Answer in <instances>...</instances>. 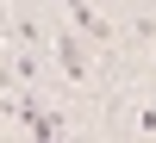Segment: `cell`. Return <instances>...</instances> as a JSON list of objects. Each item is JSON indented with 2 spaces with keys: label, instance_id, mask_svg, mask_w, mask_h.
I'll return each mask as SVG.
<instances>
[{
  "label": "cell",
  "instance_id": "obj_2",
  "mask_svg": "<svg viewBox=\"0 0 156 143\" xmlns=\"http://www.w3.org/2000/svg\"><path fill=\"white\" fill-rule=\"evenodd\" d=\"M75 31H87L94 44H106V37H112V31H106V19H100L94 6H81V12H75Z\"/></svg>",
  "mask_w": 156,
  "mask_h": 143
},
{
  "label": "cell",
  "instance_id": "obj_3",
  "mask_svg": "<svg viewBox=\"0 0 156 143\" xmlns=\"http://www.w3.org/2000/svg\"><path fill=\"white\" fill-rule=\"evenodd\" d=\"M6 87H19V75H12V56H0V94Z\"/></svg>",
  "mask_w": 156,
  "mask_h": 143
},
{
  "label": "cell",
  "instance_id": "obj_5",
  "mask_svg": "<svg viewBox=\"0 0 156 143\" xmlns=\"http://www.w3.org/2000/svg\"><path fill=\"white\" fill-rule=\"evenodd\" d=\"M150 106H156V87H150Z\"/></svg>",
  "mask_w": 156,
  "mask_h": 143
},
{
  "label": "cell",
  "instance_id": "obj_4",
  "mask_svg": "<svg viewBox=\"0 0 156 143\" xmlns=\"http://www.w3.org/2000/svg\"><path fill=\"white\" fill-rule=\"evenodd\" d=\"M62 6H69V12H81V6H87V0H62Z\"/></svg>",
  "mask_w": 156,
  "mask_h": 143
},
{
  "label": "cell",
  "instance_id": "obj_1",
  "mask_svg": "<svg viewBox=\"0 0 156 143\" xmlns=\"http://www.w3.org/2000/svg\"><path fill=\"white\" fill-rule=\"evenodd\" d=\"M56 62H62V75H69L75 87H81V81H87V69H94V62H87V50H81V37H75V31H69V37H56Z\"/></svg>",
  "mask_w": 156,
  "mask_h": 143
}]
</instances>
